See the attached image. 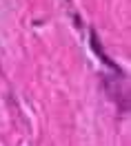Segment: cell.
<instances>
[{"label": "cell", "mask_w": 131, "mask_h": 146, "mask_svg": "<svg viewBox=\"0 0 131 146\" xmlns=\"http://www.w3.org/2000/svg\"><path fill=\"white\" fill-rule=\"evenodd\" d=\"M91 49L96 51V55H100V58L104 60V64H109V66H111L113 71H118V73H120V66H118V64L113 62L111 58H107V53L102 51V44L98 42V33H96V31H91Z\"/></svg>", "instance_id": "6da1fadb"}]
</instances>
